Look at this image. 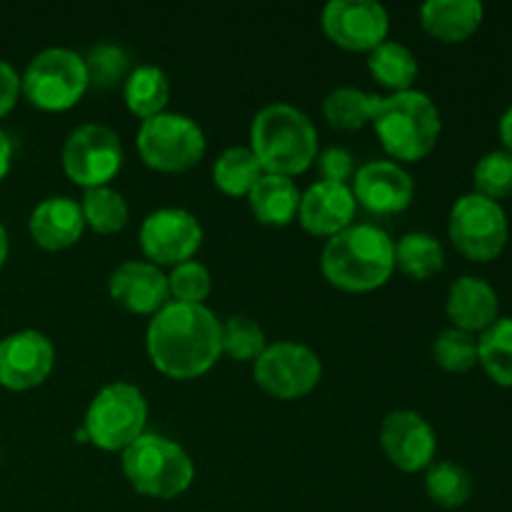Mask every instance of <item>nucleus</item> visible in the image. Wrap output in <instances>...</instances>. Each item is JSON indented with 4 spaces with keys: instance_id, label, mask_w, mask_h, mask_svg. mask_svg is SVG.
<instances>
[{
    "instance_id": "obj_34",
    "label": "nucleus",
    "mask_w": 512,
    "mask_h": 512,
    "mask_svg": "<svg viewBox=\"0 0 512 512\" xmlns=\"http://www.w3.org/2000/svg\"><path fill=\"white\" fill-rule=\"evenodd\" d=\"M268 343H265V333L255 320L235 315V318L223 323V353L230 355L240 363H250L258 360L265 353Z\"/></svg>"
},
{
    "instance_id": "obj_10",
    "label": "nucleus",
    "mask_w": 512,
    "mask_h": 512,
    "mask_svg": "<svg viewBox=\"0 0 512 512\" xmlns=\"http://www.w3.org/2000/svg\"><path fill=\"white\" fill-rule=\"evenodd\" d=\"M123 165V145L108 125L85 123L68 135L63 145V170L75 185L105 188Z\"/></svg>"
},
{
    "instance_id": "obj_26",
    "label": "nucleus",
    "mask_w": 512,
    "mask_h": 512,
    "mask_svg": "<svg viewBox=\"0 0 512 512\" xmlns=\"http://www.w3.org/2000/svg\"><path fill=\"white\" fill-rule=\"evenodd\" d=\"M383 98L373 93H363L358 88H338L325 98L323 115L333 128L360 130L373 123Z\"/></svg>"
},
{
    "instance_id": "obj_21",
    "label": "nucleus",
    "mask_w": 512,
    "mask_h": 512,
    "mask_svg": "<svg viewBox=\"0 0 512 512\" xmlns=\"http://www.w3.org/2000/svg\"><path fill=\"white\" fill-rule=\"evenodd\" d=\"M485 20V8L478 0H428L420 8V25L440 43H465L478 33Z\"/></svg>"
},
{
    "instance_id": "obj_3",
    "label": "nucleus",
    "mask_w": 512,
    "mask_h": 512,
    "mask_svg": "<svg viewBox=\"0 0 512 512\" xmlns=\"http://www.w3.org/2000/svg\"><path fill=\"white\" fill-rule=\"evenodd\" d=\"M250 150L263 173L293 178L318 160V130L303 110L273 103L253 118Z\"/></svg>"
},
{
    "instance_id": "obj_19",
    "label": "nucleus",
    "mask_w": 512,
    "mask_h": 512,
    "mask_svg": "<svg viewBox=\"0 0 512 512\" xmlns=\"http://www.w3.org/2000/svg\"><path fill=\"white\" fill-rule=\"evenodd\" d=\"M445 313L453 328L480 335L500 318V298L488 280L463 275L450 285Z\"/></svg>"
},
{
    "instance_id": "obj_28",
    "label": "nucleus",
    "mask_w": 512,
    "mask_h": 512,
    "mask_svg": "<svg viewBox=\"0 0 512 512\" xmlns=\"http://www.w3.org/2000/svg\"><path fill=\"white\" fill-rule=\"evenodd\" d=\"M425 493L438 508H463L470 495H473V478H470L463 465L453 463V460H440V463H433L428 468Z\"/></svg>"
},
{
    "instance_id": "obj_6",
    "label": "nucleus",
    "mask_w": 512,
    "mask_h": 512,
    "mask_svg": "<svg viewBox=\"0 0 512 512\" xmlns=\"http://www.w3.org/2000/svg\"><path fill=\"white\" fill-rule=\"evenodd\" d=\"M148 423V400L140 388L130 383L105 385L88 405L85 433L95 448L105 453H123L145 435Z\"/></svg>"
},
{
    "instance_id": "obj_1",
    "label": "nucleus",
    "mask_w": 512,
    "mask_h": 512,
    "mask_svg": "<svg viewBox=\"0 0 512 512\" xmlns=\"http://www.w3.org/2000/svg\"><path fill=\"white\" fill-rule=\"evenodd\" d=\"M150 363L173 380H195L223 355V323L205 305L168 303L145 333Z\"/></svg>"
},
{
    "instance_id": "obj_33",
    "label": "nucleus",
    "mask_w": 512,
    "mask_h": 512,
    "mask_svg": "<svg viewBox=\"0 0 512 512\" xmlns=\"http://www.w3.org/2000/svg\"><path fill=\"white\" fill-rule=\"evenodd\" d=\"M435 363L448 373H468L478 365V335L448 328L433 343Z\"/></svg>"
},
{
    "instance_id": "obj_30",
    "label": "nucleus",
    "mask_w": 512,
    "mask_h": 512,
    "mask_svg": "<svg viewBox=\"0 0 512 512\" xmlns=\"http://www.w3.org/2000/svg\"><path fill=\"white\" fill-rule=\"evenodd\" d=\"M83 210L85 228H90L98 235H113L128 225V203L123 195L113 188H90L83 193Z\"/></svg>"
},
{
    "instance_id": "obj_9",
    "label": "nucleus",
    "mask_w": 512,
    "mask_h": 512,
    "mask_svg": "<svg viewBox=\"0 0 512 512\" xmlns=\"http://www.w3.org/2000/svg\"><path fill=\"white\" fill-rule=\"evenodd\" d=\"M135 143H138L140 160L158 173L190 170L203 160L208 148L200 125L180 113H160L143 120Z\"/></svg>"
},
{
    "instance_id": "obj_39",
    "label": "nucleus",
    "mask_w": 512,
    "mask_h": 512,
    "mask_svg": "<svg viewBox=\"0 0 512 512\" xmlns=\"http://www.w3.org/2000/svg\"><path fill=\"white\" fill-rule=\"evenodd\" d=\"M498 133H500V140H503V148L510 150V153H512V105L508 110H505L503 118H500Z\"/></svg>"
},
{
    "instance_id": "obj_23",
    "label": "nucleus",
    "mask_w": 512,
    "mask_h": 512,
    "mask_svg": "<svg viewBox=\"0 0 512 512\" xmlns=\"http://www.w3.org/2000/svg\"><path fill=\"white\" fill-rule=\"evenodd\" d=\"M125 105L140 120H150L165 113L170 100V80L158 65H138L130 70L128 80L123 83Z\"/></svg>"
},
{
    "instance_id": "obj_11",
    "label": "nucleus",
    "mask_w": 512,
    "mask_h": 512,
    "mask_svg": "<svg viewBox=\"0 0 512 512\" xmlns=\"http://www.w3.org/2000/svg\"><path fill=\"white\" fill-rule=\"evenodd\" d=\"M255 383L278 400L305 398L323 378L320 358L300 343H275L255 360Z\"/></svg>"
},
{
    "instance_id": "obj_7",
    "label": "nucleus",
    "mask_w": 512,
    "mask_h": 512,
    "mask_svg": "<svg viewBox=\"0 0 512 512\" xmlns=\"http://www.w3.org/2000/svg\"><path fill=\"white\" fill-rule=\"evenodd\" d=\"M20 88L30 105L45 113L70 110L90 88L85 60L68 48L43 50L28 63Z\"/></svg>"
},
{
    "instance_id": "obj_4",
    "label": "nucleus",
    "mask_w": 512,
    "mask_h": 512,
    "mask_svg": "<svg viewBox=\"0 0 512 512\" xmlns=\"http://www.w3.org/2000/svg\"><path fill=\"white\" fill-rule=\"evenodd\" d=\"M373 125L385 153L405 163L428 158L443 130L438 105L420 90H405L383 98Z\"/></svg>"
},
{
    "instance_id": "obj_13",
    "label": "nucleus",
    "mask_w": 512,
    "mask_h": 512,
    "mask_svg": "<svg viewBox=\"0 0 512 512\" xmlns=\"http://www.w3.org/2000/svg\"><path fill=\"white\" fill-rule=\"evenodd\" d=\"M203 245L198 218L183 208H160L140 225V248L153 265L188 263Z\"/></svg>"
},
{
    "instance_id": "obj_32",
    "label": "nucleus",
    "mask_w": 512,
    "mask_h": 512,
    "mask_svg": "<svg viewBox=\"0 0 512 512\" xmlns=\"http://www.w3.org/2000/svg\"><path fill=\"white\" fill-rule=\"evenodd\" d=\"M473 183L475 193L483 195V198L500 200L512 198V153L510 150H490L488 155L475 163L473 170Z\"/></svg>"
},
{
    "instance_id": "obj_17",
    "label": "nucleus",
    "mask_w": 512,
    "mask_h": 512,
    "mask_svg": "<svg viewBox=\"0 0 512 512\" xmlns=\"http://www.w3.org/2000/svg\"><path fill=\"white\" fill-rule=\"evenodd\" d=\"M110 298L135 315H155L170 303L168 275L148 260L118 265L108 280Z\"/></svg>"
},
{
    "instance_id": "obj_40",
    "label": "nucleus",
    "mask_w": 512,
    "mask_h": 512,
    "mask_svg": "<svg viewBox=\"0 0 512 512\" xmlns=\"http://www.w3.org/2000/svg\"><path fill=\"white\" fill-rule=\"evenodd\" d=\"M8 233H5V228H3V223H0V268H3L5 265V260H8Z\"/></svg>"
},
{
    "instance_id": "obj_35",
    "label": "nucleus",
    "mask_w": 512,
    "mask_h": 512,
    "mask_svg": "<svg viewBox=\"0 0 512 512\" xmlns=\"http://www.w3.org/2000/svg\"><path fill=\"white\" fill-rule=\"evenodd\" d=\"M168 290L175 303L203 305L213 290V280H210L208 268L203 263L188 260V263L175 265L173 273L168 275Z\"/></svg>"
},
{
    "instance_id": "obj_12",
    "label": "nucleus",
    "mask_w": 512,
    "mask_h": 512,
    "mask_svg": "<svg viewBox=\"0 0 512 512\" xmlns=\"http://www.w3.org/2000/svg\"><path fill=\"white\" fill-rule=\"evenodd\" d=\"M323 33L350 53H373L388 40L390 15L375 0H330L323 8Z\"/></svg>"
},
{
    "instance_id": "obj_5",
    "label": "nucleus",
    "mask_w": 512,
    "mask_h": 512,
    "mask_svg": "<svg viewBox=\"0 0 512 512\" xmlns=\"http://www.w3.org/2000/svg\"><path fill=\"white\" fill-rule=\"evenodd\" d=\"M123 475L130 488L143 498L175 500L195 480V465L190 455L163 435L145 433L130 448L123 450Z\"/></svg>"
},
{
    "instance_id": "obj_27",
    "label": "nucleus",
    "mask_w": 512,
    "mask_h": 512,
    "mask_svg": "<svg viewBox=\"0 0 512 512\" xmlns=\"http://www.w3.org/2000/svg\"><path fill=\"white\" fill-rule=\"evenodd\" d=\"M478 365L500 388H512V318H498L478 335Z\"/></svg>"
},
{
    "instance_id": "obj_29",
    "label": "nucleus",
    "mask_w": 512,
    "mask_h": 512,
    "mask_svg": "<svg viewBox=\"0 0 512 512\" xmlns=\"http://www.w3.org/2000/svg\"><path fill=\"white\" fill-rule=\"evenodd\" d=\"M263 178V168H260L258 158L250 148H228L213 168V180L225 195L233 198H248L253 185Z\"/></svg>"
},
{
    "instance_id": "obj_16",
    "label": "nucleus",
    "mask_w": 512,
    "mask_h": 512,
    "mask_svg": "<svg viewBox=\"0 0 512 512\" xmlns=\"http://www.w3.org/2000/svg\"><path fill=\"white\" fill-rule=\"evenodd\" d=\"M355 203L375 215H395L410 208L415 183L408 170L393 160H373L355 170L353 175Z\"/></svg>"
},
{
    "instance_id": "obj_22",
    "label": "nucleus",
    "mask_w": 512,
    "mask_h": 512,
    "mask_svg": "<svg viewBox=\"0 0 512 512\" xmlns=\"http://www.w3.org/2000/svg\"><path fill=\"white\" fill-rule=\"evenodd\" d=\"M248 203L260 223L270 225V228H285L298 215L300 190L293 178L263 173V178L248 193Z\"/></svg>"
},
{
    "instance_id": "obj_24",
    "label": "nucleus",
    "mask_w": 512,
    "mask_h": 512,
    "mask_svg": "<svg viewBox=\"0 0 512 512\" xmlns=\"http://www.w3.org/2000/svg\"><path fill=\"white\" fill-rule=\"evenodd\" d=\"M368 70L380 85L393 93H405V90H413L420 68L413 50L405 48L398 40H385L373 53H368Z\"/></svg>"
},
{
    "instance_id": "obj_31",
    "label": "nucleus",
    "mask_w": 512,
    "mask_h": 512,
    "mask_svg": "<svg viewBox=\"0 0 512 512\" xmlns=\"http://www.w3.org/2000/svg\"><path fill=\"white\" fill-rule=\"evenodd\" d=\"M85 70H88L90 88L110 90L125 83L130 75V55L118 43H98L85 55Z\"/></svg>"
},
{
    "instance_id": "obj_36",
    "label": "nucleus",
    "mask_w": 512,
    "mask_h": 512,
    "mask_svg": "<svg viewBox=\"0 0 512 512\" xmlns=\"http://www.w3.org/2000/svg\"><path fill=\"white\" fill-rule=\"evenodd\" d=\"M318 168L323 180H328V183H348L355 175L353 155L345 148H338V145H335V148H328L320 155Z\"/></svg>"
},
{
    "instance_id": "obj_20",
    "label": "nucleus",
    "mask_w": 512,
    "mask_h": 512,
    "mask_svg": "<svg viewBox=\"0 0 512 512\" xmlns=\"http://www.w3.org/2000/svg\"><path fill=\"white\" fill-rule=\"evenodd\" d=\"M30 235H33L35 245L43 250H65L80 240L85 230L83 210L80 203L65 195H55V198L43 200L35 205L28 220Z\"/></svg>"
},
{
    "instance_id": "obj_18",
    "label": "nucleus",
    "mask_w": 512,
    "mask_h": 512,
    "mask_svg": "<svg viewBox=\"0 0 512 512\" xmlns=\"http://www.w3.org/2000/svg\"><path fill=\"white\" fill-rule=\"evenodd\" d=\"M355 195L348 183H320L310 185L305 195H300L298 218L308 233L318 238H333L353 225L355 218Z\"/></svg>"
},
{
    "instance_id": "obj_38",
    "label": "nucleus",
    "mask_w": 512,
    "mask_h": 512,
    "mask_svg": "<svg viewBox=\"0 0 512 512\" xmlns=\"http://www.w3.org/2000/svg\"><path fill=\"white\" fill-rule=\"evenodd\" d=\"M10 163H13V143H10L5 130H0V183L10 173Z\"/></svg>"
},
{
    "instance_id": "obj_2",
    "label": "nucleus",
    "mask_w": 512,
    "mask_h": 512,
    "mask_svg": "<svg viewBox=\"0 0 512 512\" xmlns=\"http://www.w3.org/2000/svg\"><path fill=\"white\" fill-rule=\"evenodd\" d=\"M325 280L345 293L383 288L395 270V243L375 225H350L333 235L320 255Z\"/></svg>"
},
{
    "instance_id": "obj_37",
    "label": "nucleus",
    "mask_w": 512,
    "mask_h": 512,
    "mask_svg": "<svg viewBox=\"0 0 512 512\" xmlns=\"http://www.w3.org/2000/svg\"><path fill=\"white\" fill-rule=\"evenodd\" d=\"M20 93H23V88H20V75L15 73L13 65L0 60V118H5L15 108Z\"/></svg>"
},
{
    "instance_id": "obj_25",
    "label": "nucleus",
    "mask_w": 512,
    "mask_h": 512,
    "mask_svg": "<svg viewBox=\"0 0 512 512\" xmlns=\"http://www.w3.org/2000/svg\"><path fill=\"white\" fill-rule=\"evenodd\" d=\"M395 268L413 280H430L445 268V250L435 235L408 233L395 243Z\"/></svg>"
},
{
    "instance_id": "obj_15",
    "label": "nucleus",
    "mask_w": 512,
    "mask_h": 512,
    "mask_svg": "<svg viewBox=\"0 0 512 512\" xmlns=\"http://www.w3.org/2000/svg\"><path fill=\"white\" fill-rule=\"evenodd\" d=\"M380 445L390 463L403 473H420L435 463L438 438L423 415L413 410H395L383 420Z\"/></svg>"
},
{
    "instance_id": "obj_8",
    "label": "nucleus",
    "mask_w": 512,
    "mask_h": 512,
    "mask_svg": "<svg viewBox=\"0 0 512 512\" xmlns=\"http://www.w3.org/2000/svg\"><path fill=\"white\" fill-rule=\"evenodd\" d=\"M448 235L460 255L473 263H493L505 253L510 240L508 213L495 200L468 193L455 200L448 220Z\"/></svg>"
},
{
    "instance_id": "obj_14",
    "label": "nucleus",
    "mask_w": 512,
    "mask_h": 512,
    "mask_svg": "<svg viewBox=\"0 0 512 512\" xmlns=\"http://www.w3.org/2000/svg\"><path fill=\"white\" fill-rule=\"evenodd\" d=\"M55 368V348L38 330H20L0 340V385L15 393L33 390Z\"/></svg>"
}]
</instances>
